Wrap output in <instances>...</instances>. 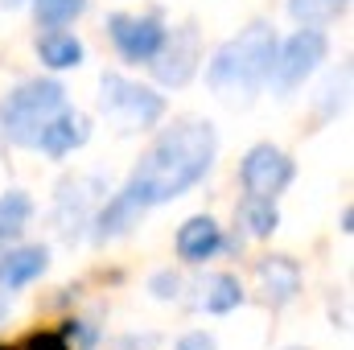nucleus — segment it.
<instances>
[{
  "label": "nucleus",
  "mask_w": 354,
  "mask_h": 350,
  "mask_svg": "<svg viewBox=\"0 0 354 350\" xmlns=\"http://www.w3.org/2000/svg\"><path fill=\"white\" fill-rule=\"evenodd\" d=\"M239 223L248 227V235H252V239H268V235L280 227L276 202H272V198H252V194H248V202L239 206Z\"/></svg>",
  "instance_id": "nucleus-18"
},
{
  "label": "nucleus",
  "mask_w": 354,
  "mask_h": 350,
  "mask_svg": "<svg viewBox=\"0 0 354 350\" xmlns=\"http://www.w3.org/2000/svg\"><path fill=\"white\" fill-rule=\"evenodd\" d=\"M346 8V0H288V12L301 29H322L330 25L338 12Z\"/></svg>",
  "instance_id": "nucleus-19"
},
{
  "label": "nucleus",
  "mask_w": 354,
  "mask_h": 350,
  "mask_svg": "<svg viewBox=\"0 0 354 350\" xmlns=\"http://www.w3.org/2000/svg\"><path fill=\"white\" fill-rule=\"evenodd\" d=\"M223 248V227L210 214H194L181 231H177V256L185 264H202L210 260Z\"/></svg>",
  "instance_id": "nucleus-11"
},
{
  "label": "nucleus",
  "mask_w": 354,
  "mask_h": 350,
  "mask_svg": "<svg viewBox=\"0 0 354 350\" xmlns=\"http://www.w3.org/2000/svg\"><path fill=\"white\" fill-rule=\"evenodd\" d=\"M83 8H87V0H33V17H37V25H46V29L71 25Z\"/></svg>",
  "instance_id": "nucleus-20"
},
{
  "label": "nucleus",
  "mask_w": 354,
  "mask_h": 350,
  "mask_svg": "<svg viewBox=\"0 0 354 350\" xmlns=\"http://www.w3.org/2000/svg\"><path fill=\"white\" fill-rule=\"evenodd\" d=\"M342 231H346V235L354 231V210H346V214H342Z\"/></svg>",
  "instance_id": "nucleus-25"
},
{
  "label": "nucleus",
  "mask_w": 354,
  "mask_h": 350,
  "mask_svg": "<svg viewBox=\"0 0 354 350\" xmlns=\"http://www.w3.org/2000/svg\"><path fill=\"white\" fill-rule=\"evenodd\" d=\"M21 350H71V342L62 338V330H37V334L25 338Z\"/></svg>",
  "instance_id": "nucleus-21"
},
{
  "label": "nucleus",
  "mask_w": 354,
  "mask_h": 350,
  "mask_svg": "<svg viewBox=\"0 0 354 350\" xmlns=\"http://www.w3.org/2000/svg\"><path fill=\"white\" fill-rule=\"evenodd\" d=\"M4 4H8V8H17V4H25V0H4Z\"/></svg>",
  "instance_id": "nucleus-26"
},
{
  "label": "nucleus",
  "mask_w": 354,
  "mask_h": 350,
  "mask_svg": "<svg viewBox=\"0 0 354 350\" xmlns=\"http://www.w3.org/2000/svg\"><path fill=\"white\" fill-rule=\"evenodd\" d=\"M99 107L115 120H124V128H153L165 116V99L149 87H136L120 75H103L99 79Z\"/></svg>",
  "instance_id": "nucleus-5"
},
{
  "label": "nucleus",
  "mask_w": 354,
  "mask_h": 350,
  "mask_svg": "<svg viewBox=\"0 0 354 350\" xmlns=\"http://www.w3.org/2000/svg\"><path fill=\"white\" fill-rule=\"evenodd\" d=\"M214 128L210 124H181L169 128L145 157L140 165L132 169L128 185L145 206H161V202H174L185 190H194L202 177L210 174L214 165Z\"/></svg>",
  "instance_id": "nucleus-1"
},
{
  "label": "nucleus",
  "mask_w": 354,
  "mask_h": 350,
  "mask_svg": "<svg viewBox=\"0 0 354 350\" xmlns=\"http://www.w3.org/2000/svg\"><path fill=\"white\" fill-rule=\"evenodd\" d=\"M292 350H301V347H292Z\"/></svg>",
  "instance_id": "nucleus-27"
},
{
  "label": "nucleus",
  "mask_w": 354,
  "mask_h": 350,
  "mask_svg": "<svg viewBox=\"0 0 354 350\" xmlns=\"http://www.w3.org/2000/svg\"><path fill=\"white\" fill-rule=\"evenodd\" d=\"M326 33L322 29H301V33H292L284 46H276V58H272V87L280 91V95H292V91L301 87L322 62H326Z\"/></svg>",
  "instance_id": "nucleus-4"
},
{
  "label": "nucleus",
  "mask_w": 354,
  "mask_h": 350,
  "mask_svg": "<svg viewBox=\"0 0 354 350\" xmlns=\"http://www.w3.org/2000/svg\"><path fill=\"white\" fill-rule=\"evenodd\" d=\"M198 288H202V309L206 313H231V309L243 305V284L231 272H210Z\"/></svg>",
  "instance_id": "nucleus-16"
},
{
  "label": "nucleus",
  "mask_w": 354,
  "mask_h": 350,
  "mask_svg": "<svg viewBox=\"0 0 354 350\" xmlns=\"http://www.w3.org/2000/svg\"><path fill=\"white\" fill-rule=\"evenodd\" d=\"M0 350H4V347H0Z\"/></svg>",
  "instance_id": "nucleus-28"
},
{
  "label": "nucleus",
  "mask_w": 354,
  "mask_h": 350,
  "mask_svg": "<svg viewBox=\"0 0 354 350\" xmlns=\"http://www.w3.org/2000/svg\"><path fill=\"white\" fill-rule=\"evenodd\" d=\"M111 29V42L115 50L128 58V62H153V54L161 50L165 42V25L157 17H128V12H115L107 21Z\"/></svg>",
  "instance_id": "nucleus-8"
},
{
  "label": "nucleus",
  "mask_w": 354,
  "mask_h": 350,
  "mask_svg": "<svg viewBox=\"0 0 354 350\" xmlns=\"http://www.w3.org/2000/svg\"><path fill=\"white\" fill-rule=\"evenodd\" d=\"M177 350H218V347H214V338H206L202 330H194V334H185L177 342Z\"/></svg>",
  "instance_id": "nucleus-23"
},
{
  "label": "nucleus",
  "mask_w": 354,
  "mask_h": 350,
  "mask_svg": "<svg viewBox=\"0 0 354 350\" xmlns=\"http://www.w3.org/2000/svg\"><path fill=\"white\" fill-rule=\"evenodd\" d=\"M256 276H260V288H264L268 305H288L301 293V264L288 260V256H268V260H260Z\"/></svg>",
  "instance_id": "nucleus-12"
},
{
  "label": "nucleus",
  "mask_w": 354,
  "mask_h": 350,
  "mask_svg": "<svg viewBox=\"0 0 354 350\" xmlns=\"http://www.w3.org/2000/svg\"><path fill=\"white\" fill-rule=\"evenodd\" d=\"M145 202L132 194V190H120L99 214H95V239L99 243H107V239H120V235H128L132 227H140V219H145Z\"/></svg>",
  "instance_id": "nucleus-10"
},
{
  "label": "nucleus",
  "mask_w": 354,
  "mask_h": 350,
  "mask_svg": "<svg viewBox=\"0 0 354 350\" xmlns=\"http://www.w3.org/2000/svg\"><path fill=\"white\" fill-rule=\"evenodd\" d=\"M66 107V87L58 79H29L12 91L0 107V120H4V136L12 145H29L37 149V136L41 128Z\"/></svg>",
  "instance_id": "nucleus-3"
},
{
  "label": "nucleus",
  "mask_w": 354,
  "mask_h": 350,
  "mask_svg": "<svg viewBox=\"0 0 354 350\" xmlns=\"http://www.w3.org/2000/svg\"><path fill=\"white\" fill-rule=\"evenodd\" d=\"M29 214H33V202H29V194H21V190H8L4 198H0V252L25 231V223H29Z\"/></svg>",
  "instance_id": "nucleus-17"
},
{
  "label": "nucleus",
  "mask_w": 354,
  "mask_h": 350,
  "mask_svg": "<svg viewBox=\"0 0 354 350\" xmlns=\"http://www.w3.org/2000/svg\"><path fill=\"white\" fill-rule=\"evenodd\" d=\"M99 181L95 177H79V181H66L62 194H58V223H62V235H79V227H87V206L95 198Z\"/></svg>",
  "instance_id": "nucleus-14"
},
{
  "label": "nucleus",
  "mask_w": 354,
  "mask_h": 350,
  "mask_svg": "<svg viewBox=\"0 0 354 350\" xmlns=\"http://www.w3.org/2000/svg\"><path fill=\"white\" fill-rule=\"evenodd\" d=\"M8 305H12V288L0 284V322H4V313H8Z\"/></svg>",
  "instance_id": "nucleus-24"
},
{
  "label": "nucleus",
  "mask_w": 354,
  "mask_h": 350,
  "mask_svg": "<svg viewBox=\"0 0 354 350\" xmlns=\"http://www.w3.org/2000/svg\"><path fill=\"white\" fill-rule=\"evenodd\" d=\"M46 268H50V252L46 248H12V252L0 256V284L4 288H25Z\"/></svg>",
  "instance_id": "nucleus-13"
},
{
  "label": "nucleus",
  "mask_w": 354,
  "mask_h": 350,
  "mask_svg": "<svg viewBox=\"0 0 354 350\" xmlns=\"http://www.w3.org/2000/svg\"><path fill=\"white\" fill-rule=\"evenodd\" d=\"M198 62H202V50H198V33L185 25V29H165V42H161V50L153 54V75H157V83H165V87H185L189 79H194V71H198Z\"/></svg>",
  "instance_id": "nucleus-6"
},
{
  "label": "nucleus",
  "mask_w": 354,
  "mask_h": 350,
  "mask_svg": "<svg viewBox=\"0 0 354 350\" xmlns=\"http://www.w3.org/2000/svg\"><path fill=\"white\" fill-rule=\"evenodd\" d=\"M174 293H177V276H174V272H161V276H153V297L169 301Z\"/></svg>",
  "instance_id": "nucleus-22"
},
{
  "label": "nucleus",
  "mask_w": 354,
  "mask_h": 350,
  "mask_svg": "<svg viewBox=\"0 0 354 350\" xmlns=\"http://www.w3.org/2000/svg\"><path fill=\"white\" fill-rule=\"evenodd\" d=\"M37 58L50 71H71V66L83 62V42L71 37V33H62V29H50V33L37 37Z\"/></svg>",
  "instance_id": "nucleus-15"
},
{
  "label": "nucleus",
  "mask_w": 354,
  "mask_h": 350,
  "mask_svg": "<svg viewBox=\"0 0 354 350\" xmlns=\"http://www.w3.org/2000/svg\"><path fill=\"white\" fill-rule=\"evenodd\" d=\"M276 29L256 21L248 25L239 37H231L227 46L214 50L210 66H206V83L223 103H252L260 87L272 75V58H276Z\"/></svg>",
  "instance_id": "nucleus-2"
},
{
  "label": "nucleus",
  "mask_w": 354,
  "mask_h": 350,
  "mask_svg": "<svg viewBox=\"0 0 354 350\" xmlns=\"http://www.w3.org/2000/svg\"><path fill=\"white\" fill-rule=\"evenodd\" d=\"M243 190L252 194V198H272L276 202V194L292 181V161L276 149V145H256L248 157H243Z\"/></svg>",
  "instance_id": "nucleus-7"
},
{
  "label": "nucleus",
  "mask_w": 354,
  "mask_h": 350,
  "mask_svg": "<svg viewBox=\"0 0 354 350\" xmlns=\"http://www.w3.org/2000/svg\"><path fill=\"white\" fill-rule=\"evenodd\" d=\"M91 140V120L83 111H71V107H62L46 128H41V136H37V149L41 153H50V157H66V153H75V149H83Z\"/></svg>",
  "instance_id": "nucleus-9"
}]
</instances>
